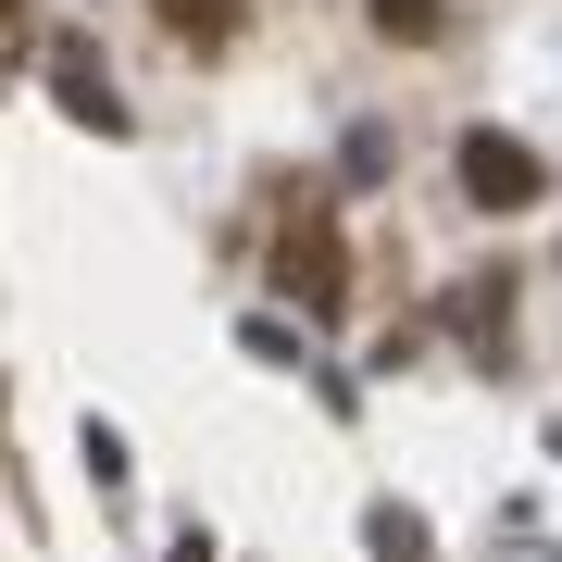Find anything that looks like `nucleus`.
Here are the masks:
<instances>
[{
  "label": "nucleus",
  "mask_w": 562,
  "mask_h": 562,
  "mask_svg": "<svg viewBox=\"0 0 562 562\" xmlns=\"http://www.w3.org/2000/svg\"><path fill=\"white\" fill-rule=\"evenodd\" d=\"M362 538H375V562H425V513L375 501V513H362Z\"/></svg>",
  "instance_id": "obj_3"
},
{
  "label": "nucleus",
  "mask_w": 562,
  "mask_h": 562,
  "mask_svg": "<svg viewBox=\"0 0 562 562\" xmlns=\"http://www.w3.org/2000/svg\"><path fill=\"white\" fill-rule=\"evenodd\" d=\"M462 201L475 213H538L550 201V162L525 138H501V125H475V138H462Z\"/></svg>",
  "instance_id": "obj_1"
},
{
  "label": "nucleus",
  "mask_w": 562,
  "mask_h": 562,
  "mask_svg": "<svg viewBox=\"0 0 562 562\" xmlns=\"http://www.w3.org/2000/svg\"><path fill=\"white\" fill-rule=\"evenodd\" d=\"M375 25H387V38H425V25H438V0H375Z\"/></svg>",
  "instance_id": "obj_6"
},
{
  "label": "nucleus",
  "mask_w": 562,
  "mask_h": 562,
  "mask_svg": "<svg viewBox=\"0 0 562 562\" xmlns=\"http://www.w3.org/2000/svg\"><path fill=\"white\" fill-rule=\"evenodd\" d=\"M288 301H301V313H338V238H325V225L288 238Z\"/></svg>",
  "instance_id": "obj_2"
},
{
  "label": "nucleus",
  "mask_w": 562,
  "mask_h": 562,
  "mask_svg": "<svg viewBox=\"0 0 562 562\" xmlns=\"http://www.w3.org/2000/svg\"><path fill=\"white\" fill-rule=\"evenodd\" d=\"M513 313V288L501 276H475V288H462V301H450V325H462V338H487V325H501Z\"/></svg>",
  "instance_id": "obj_4"
},
{
  "label": "nucleus",
  "mask_w": 562,
  "mask_h": 562,
  "mask_svg": "<svg viewBox=\"0 0 562 562\" xmlns=\"http://www.w3.org/2000/svg\"><path fill=\"white\" fill-rule=\"evenodd\" d=\"M162 13H176L188 38H225V25H238V0H162Z\"/></svg>",
  "instance_id": "obj_5"
}]
</instances>
